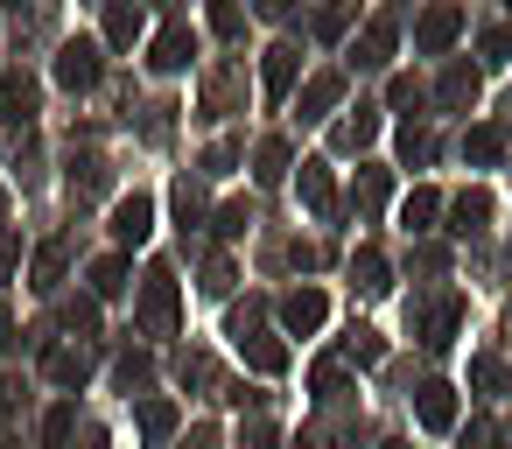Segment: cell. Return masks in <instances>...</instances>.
<instances>
[{
  "mask_svg": "<svg viewBox=\"0 0 512 449\" xmlns=\"http://www.w3.org/2000/svg\"><path fill=\"white\" fill-rule=\"evenodd\" d=\"M99 71H106V64H99V43H64L57 78H64L71 92H92V85H99Z\"/></svg>",
  "mask_w": 512,
  "mask_h": 449,
  "instance_id": "6da1fadb",
  "label": "cell"
},
{
  "mask_svg": "<svg viewBox=\"0 0 512 449\" xmlns=\"http://www.w3.org/2000/svg\"><path fill=\"white\" fill-rule=\"evenodd\" d=\"M148 232H155V204H148L141 190L120 197V204H113V239H120V246H141Z\"/></svg>",
  "mask_w": 512,
  "mask_h": 449,
  "instance_id": "7a4b0ae2",
  "label": "cell"
},
{
  "mask_svg": "<svg viewBox=\"0 0 512 449\" xmlns=\"http://www.w3.org/2000/svg\"><path fill=\"white\" fill-rule=\"evenodd\" d=\"M141 316H148L155 330H169V323H176V274H169V267H155V274H148V295H141Z\"/></svg>",
  "mask_w": 512,
  "mask_h": 449,
  "instance_id": "3957f363",
  "label": "cell"
},
{
  "mask_svg": "<svg viewBox=\"0 0 512 449\" xmlns=\"http://www.w3.org/2000/svg\"><path fill=\"white\" fill-rule=\"evenodd\" d=\"M323 316H330V302H323L316 288H295V295L281 302V323H288L295 337H309V330H323Z\"/></svg>",
  "mask_w": 512,
  "mask_h": 449,
  "instance_id": "277c9868",
  "label": "cell"
},
{
  "mask_svg": "<svg viewBox=\"0 0 512 449\" xmlns=\"http://www.w3.org/2000/svg\"><path fill=\"white\" fill-rule=\"evenodd\" d=\"M456 29H463V15H456V8H428V15H421V29H414V43L435 57V50H449V43H456Z\"/></svg>",
  "mask_w": 512,
  "mask_h": 449,
  "instance_id": "5b68a950",
  "label": "cell"
},
{
  "mask_svg": "<svg viewBox=\"0 0 512 449\" xmlns=\"http://www.w3.org/2000/svg\"><path fill=\"white\" fill-rule=\"evenodd\" d=\"M190 57H197V36H190V29H162V36H155V57H148V64H155V71H183Z\"/></svg>",
  "mask_w": 512,
  "mask_h": 449,
  "instance_id": "8992f818",
  "label": "cell"
},
{
  "mask_svg": "<svg viewBox=\"0 0 512 449\" xmlns=\"http://www.w3.org/2000/svg\"><path fill=\"white\" fill-rule=\"evenodd\" d=\"M456 316H463V302H456V295H442L435 309H421V344H428V351H442V344H449V330H456Z\"/></svg>",
  "mask_w": 512,
  "mask_h": 449,
  "instance_id": "52a82bcc",
  "label": "cell"
},
{
  "mask_svg": "<svg viewBox=\"0 0 512 449\" xmlns=\"http://www.w3.org/2000/svg\"><path fill=\"white\" fill-rule=\"evenodd\" d=\"M232 337H239V351H246V358H253L260 372H281V365H288V351H281V344H274L267 330H232Z\"/></svg>",
  "mask_w": 512,
  "mask_h": 449,
  "instance_id": "ba28073f",
  "label": "cell"
},
{
  "mask_svg": "<svg viewBox=\"0 0 512 449\" xmlns=\"http://www.w3.org/2000/svg\"><path fill=\"white\" fill-rule=\"evenodd\" d=\"M141 36V8H134V0H113V8H106V43H134Z\"/></svg>",
  "mask_w": 512,
  "mask_h": 449,
  "instance_id": "9c48e42d",
  "label": "cell"
},
{
  "mask_svg": "<svg viewBox=\"0 0 512 449\" xmlns=\"http://www.w3.org/2000/svg\"><path fill=\"white\" fill-rule=\"evenodd\" d=\"M491 225V197L484 190H470V197H456V232L470 239V232H484Z\"/></svg>",
  "mask_w": 512,
  "mask_h": 449,
  "instance_id": "30bf717a",
  "label": "cell"
},
{
  "mask_svg": "<svg viewBox=\"0 0 512 449\" xmlns=\"http://www.w3.org/2000/svg\"><path fill=\"white\" fill-rule=\"evenodd\" d=\"M351 281H358L365 295H386V260H379L372 246H358V260H351Z\"/></svg>",
  "mask_w": 512,
  "mask_h": 449,
  "instance_id": "8fae6325",
  "label": "cell"
},
{
  "mask_svg": "<svg viewBox=\"0 0 512 449\" xmlns=\"http://www.w3.org/2000/svg\"><path fill=\"white\" fill-rule=\"evenodd\" d=\"M421 421H428V428H449V421H456V393H449V386H421Z\"/></svg>",
  "mask_w": 512,
  "mask_h": 449,
  "instance_id": "7c38bea8",
  "label": "cell"
},
{
  "mask_svg": "<svg viewBox=\"0 0 512 449\" xmlns=\"http://www.w3.org/2000/svg\"><path fill=\"white\" fill-rule=\"evenodd\" d=\"M295 64H302V57H295L288 43H281V50H267V92H274V99L295 85Z\"/></svg>",
  "mask_w": 512,
  "mask_h": 449,
  "instance_id": "4fadbf2b",
  "label": "cell"
},
{
  "mask_svg": "<svg viewBox=\"0 0 512 449\" xmlns=\"http://www.w3.org/2000/svg\"><path fill=\"white\" fill-rule=\"evenodd\" d=\"M337 92H344L337 78H309V92H302V120H323V113L337 106Z\"/></svg>",
  "mask_w": 512,
  "mask_h": 449,
  "instance_id": "5bb4252c",
  "label": "cell"
},
{
  "mask_svg": "<svg viewBox=\"0 0 512 449\" xmlns=\"http://www.w3.org/2000/svg\"><path fill=\"white\" fill-rule=\"evenodd\" d=\"M71 428H78V407H71V400H64V407H50V414H43V449H64V442H71Z\"/></svg>",
  "mask_w": 512,
  "mask_h": 449,
  "instance_id": "9a60e30c",
  "label": "cell"
},
{
  "mask_svg": "<svg viewBox=\"0 0 512 449\" xmlns=\"http://www.w3.org/2000/svg\"><path fill=\"white\" fill-rule=\"evenodd\" d=\"M169 428H176V407H169V400H148V407H141V435H148V442H169Z\"/></svg>",
  "mask_w": 512,
  "mask_h": 449,
  "instance_id": "2e32d148",
  "label": "cell"
},
{
  "mask_svg": "<svg viewBox=\"0 0 512 449\" xmlns=\"http://www.w3.org/2000/svg\"><path fill=\"white\" fill-rule=\"evenodd\" d=\"M386 50H393V22H372L358 43V64H386Z\"/></svg>",
  "mask_w": 512,
  "mask_h": 449,
  "instance_id": "e0dca14e",
  "label": "cell"
},
{
  "mask_svg": "<svg viewBox=\"0 0 512 449\" xmlns=\"http://www.w3.org/2000/svg\"><path fill=\"white\" fill-rule=\"evenodd\" d=\"M302 197H309L316 211H330V197H337V190H330V169H323V162H309V169H302Z\"/></svg>",
  "mask_w": 512,
  "mask_h": 449,
  "instance_id": "ac0fdd59",
  "label": "cell"
},
{
  "mask_svg": "<svg viewBox=\"0 0 512 449\" xmlns=\"http://www.w3.org/2000/svg\"><path fill=\"white\" fill-rule=\"evenodd\" d=\"M435 211H442V197H435V190H414L400 218H407V232H428V218H435Z\"/></svg>",
  "mask_w": 512,
  "mask_h": 449,
  "instance_id": "d6986e66",
  "label": "cell"
},
{
  "mask_svg": "<svg viewBox=\"0 0 512 449\" xmlns=\"http://www.w3.org/2000/svg\"><path fill=\"white\" fill-rule=\"evenodd\" d=\"M372 127H379V120H372V106H358V120H344V127H337V148H365V141H372Z\"/></svg>",
  "mask_w": 512,
  "mask_h": 449,
  "instance_id": "ffe728a7",
  "label": "cell"
},
{
  "mask_svg": "<svg viewBox=\"0 0 512 449\" xmlns=\"http://www.w3.org/2000/svg\"><path fill=\"white\" fill-rule=\"evenodd\" d=\"M127 288V260H99L92 267V295H120Z\"/></svg>",
  "mask_w": 512,
  "mask_h": 449,
  "instance_id": "44dd1931",
  "label": "cell"
},
{
  "mask_svg": "<svg viewBox=\"0 0 512 449\" xmlns=\"http://www.w3.org/2000/svg\"><path fill=\"white\" fill-rule=\"evenodd\" d=\"M50 372H57L64 386H78V379L92 372V358H85V351H57V358H50Z\"/></svg>",
  "mask_w": 512,
  "mask_h": 449,
  "instance_id": "7402d4cb",
  "label": "cell"
},
{
  "mask_svg": "<svg viewBox=\"0 0 512 449\" xmlns=\"http://www.w3.org/2000/svg\"><path fill=\"white\" fill-rule=\"evenodd\" d=\"M470 92H477V71H463V64H456V71L442 78V99H449V106H463Z\"/></svg>",
  "mask_w": 512,
  "mask_h": 449,
  "instance_id": "603a6c76",
  "label": "cell"
},
{
  "mask_svg": "<svg viewBox=\"0 0 512 449\" xmlns=\"http://www.w3.org/2000/svg\"><path fill=\"white\" fill-rule=\"evenodd\" d=\"M463 155H470V162H498V127H477V134L463 141Z\"/></svg>",
  "mask_w": 512,
  "mask_h": 449,
  "instance_id": "cb8c5ba5",
  "label": "cell"
},
{
  "mask_svg": "<svg viewBox=\"0 0 512 449\" xmlns=\"http://www.w3.org/2000/svg\"><path fill=\"white\" fill-rule=\"evenodd\" d=\"M57 274H64V246H43L36 253V288H57Z\"/></svg>",
  "mask_w": 512,
  "mask_h": 449,
  "instance_id": "d4e9b609",
  "label": "cell"
},
{
  "mask_svg": "<svg viewBox=\"0 0 512 449\" xmlns=\"http://www.w3.org/2000/svg\"><path fill=\"white\" fill-rule=\"evenodd\" d=\"M211 29L218 36H239V0H211Z\"/></svg>",
  "mask_w": 512,
  "mask_h": 449,
  "instance_id": "484cf974",
  "label": "cell"
},
{
  "mask_svg": "<svg viewBox=\"0 0 512 449\" xmlns=\"http://www.w3.org/2000/svg\"><path fill=\"white\" fill-rule=\"evenodd\" d=\"M379 197H386V169H365V176H358V204H365V211H372V204H379Z\"/></svg>",
  "mask_w": 512,
  "mask_h": 449,
  "instance_id": "4316f807",
  "label": "cell"
},
{
  "mask_svg": "<svg viewBox=\"0 0 512 449\" xmlns=\"http://www.w3.org/2000/svg\"><path fill=\"white\" fill-rule=\"evenodd\" d=\"M246 225H253V211H246V204H225V218H218V232H225V239H239Z\"/></svg>",
  "mask_w": 512,
  "mask_h": 449,
  "instance_id": "83f0119b",
  "label": "cell"
},
{
  "mask_svg": "<svg viewBox=\"0 0 512 449\" xmlns=\"http://www.w3.org/2000/svg\"><path fill=\"white\" fill-rule=\"evenodd\" d=\"M351 358L372 365V358H379V330H351Z\"/></svg>",
  "mask_w": 512,
  "mask_h": 449,
  "instance_id": "f1b7e54d",
  "label": "cell"
},
{
  "mask_svg": "<svg viewBox=\"0 0 512 449\" xmlns=\"http://www.w3.org/2000/svg\"><path fill=\"white\" fill-rule=\"evenodd\" d=\"M281 162H288V148H281V141H267V148H260V176L274 183V176H281Z\"/></svg>",
  "mask_w": 512,
  "mask_h": 449,
  "instance_id": "f546056e",
  "label": "cell"
},
{
  "mask_svg": "<svg viewBox=\"0 0 512 449\" xmlns=\"http://www.w3.org/2000/svg\"><path fill=\"white\" fill-rule=\"evenodd\" d=\"M484 50H491V64H505L512 57V29H484Z\"/></svg>",
  "mask_w": 512,
  "mask_h": 449,
  "instance_id": "4dcf8cb0",
  "label": "cell"
},
{
  "mask_svg": "<svg viewBox=\"0 0 512 449\" xmlns=\"http://www.w3.org/2000/svg\"><path fill=\"white\" fill-rule=\"evenodd\" d=\"M141 379H148V358H141V351H134V358H120V386H141Z\"/></svg>",
  "mask_w": 512,
  "mask_h": 449,
  "instance_id": "1f68e13d",
  "label": "cell"
},
{
  "mask_svg": "<svg viewBox=\"0 0 512 449\" xmlns=\"http://www.w3.org/2000/svg\"><path fill=\"white\" fill-rule=\"evenodd\" d=\"M239 449H274V428H267V421H253V428L239 435Z\"/></svg>",
  "mask_w": 512,
  "mask_h": 449,
  "instance_id": "d6a6232c",
  "label": "cell"
},
{
  "mask_svg": "<svg viewBox=\"0 0 512 449\" xmlns=\"http://www.w3.org/2000/svg\"><path fill=\"white\" fill-rule=\"evenodd\" d=\"M183 449H218V428H190V435H183Z\"/></svg>",
  "mask_w": 512,
  "mask_h": 449,
  "instance_id": "836d02e7",
  "label": "cell"
},
{
  "mask_svg": "<svg viewBox=\"0 0 512 449\" xmlns=\"http://www.w3.org/2000/svg\"><path fill=\"white\" fill-rule=\"evenodd\" d=\"M15 253H22V239H8V232H0V281H8V267H15Z\"/></svg>",
  "mask_w": 512,
  "mask_h": 449,
  "instance_id": "e575fe53",
  "label": "cell"
},
{
  "mask_svg": "<svg viewBox=\"0 0 512 449\" xmlns=\"http://www.w3.org/2000/svg\"><path fill=\"white\" fill-rule=\"evenodd\" d=\"M260 15H288V0H260Z\"/></svg>",
  "mask_w": 512,
  "mask_h": 449,
  "instance_id": "d590c367",
  "label": "cell"
},
{
  "mask_svg": "<svg viewBox=\"0 0 512 449\" xmlns=\"http://www.w3.org/2000/svg\"><path fill=\"white\" fill-rule=\"evenodd\" d=\"M0 344H8V309H0Z\"/></svg>",
  "mask_w": 512,
  "mask_h": 449,
  "instance_id": "8d00e7d4",
  "label": "cell"
},
{
  "mask_svg": "<svg viewBox=\"0 0 512 449\" xmlns=\"http://www.w3.org/2000/svg\"><path fill=\"white\" fill-rule=\"evenodd\" d=\"M498 449H512V428H505V435H498Z\"/></svg>",
  "mask_w": 512,
  "mask_h": 449,
  "instance_id": "74e56055",
  "label": "cell"
},
{
  "mask_svg": "<svg viewBox=\"0 0 512 449\" xmlns=\"http://www.w3.org/2000/svg\"><path fill=\"white\" fill-rule=\"evenodd\" d=\"M386 449H400V442H386Z\"/></svg>",
  "mask_w": 512,
  "mask_h": 449,
  "instance_id": "f35d334b",
  "label": "cell"
}]
</instances>
